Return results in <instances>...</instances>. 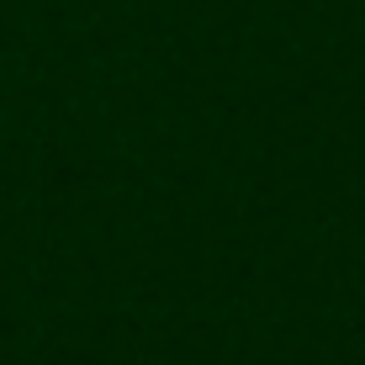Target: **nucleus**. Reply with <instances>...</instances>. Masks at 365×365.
Wrapping results in <instances>:
<instances>
[]
</instances>
